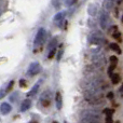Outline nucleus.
Masks as SVG:
<instances>
[{"label": "nucleus", "mask_w": 123, "mask_h": 123, "mask_svg": "<svg viewBox=\"0 0 123 123\" xmlns=\"http://www.w3.org/2000/svg\"><path fill=\"white\" fill-rule=\"evenodd\" d=\"M56 45H57V38H53L50 41L49 45H48V50H52V49H56Z\"/></svg>", "instance_id": "16"}, {"label": "nucleus", "mask_w": 123, "mask_h": 123, "mask_svg": "<svg viewBox=\"0 0 123 123\" xmlns=\"http://www.w3.org/2000/svg\"><path fill=\"white\" fill-rule=\"evenodd\" d=\"M17 96H18V93H17V92L12 93V95L10 96V100L12 103H15V102H16V99H17Z\"/></svg>", "instance_id": "20"}, {"label": "nucleus", "mask_w": 123, "mask_h": 123, "mask_svg": "<svg viewBox=\"0 0 123 123\" xmlns=\"http://www.w3.org/2000/svg\"><path fill=\"white\" fill-rule=\"evenodd\" d=\"M19 86L21 87H26L27 86V81L24 80V79H21V80H19Z\"/></svg>", "instance_id": "24"}, {"label": "nucleus", "mask_w": 123, "mask_h": 123, "mask_svg": "<svg viewBox=\"0 0 123 123\" xmlns=\"http://www.w3.org/2000/svg\"><path fill=\"white\" fill-rule=\"evenodd\" d=\"M65 16H66V12H60V13H57V14L54 16V18H53L54 23H55V24L62 23V22L64 21V18H65Z\"/></svg>", "instance_id": "13"}, {"label": "nucleus", "mask_w": 123, "mask_h": 123, "mask_svg": "<svg viewBox=\"0 0 123 123\" xmlns=\"http://www.w3.org/2000/svg\"><path fill=\"white\" fill-rule=\"evenodd\" d=\"M6 94V89H1V90H0V99H1V98H3Z\"/></svg>", "instance_id": "26"}, {"label": "nucleus", "mask_w": 123, "mask_h": 123, "mask_svg": "<svg viewBox=\"0 0 123 123\" xmlns=\"http://www.w3.org/2000/svg\"><path fill=\"white\" fill-rule=\"evenodd\" d=\"M0 15H1V6H0Z\"/></svg>", "instance_id": "34"}, {"label": "nucleus", "mask_w": 123, "mask_h": 123, "mask_svg": "<svg viewBox=\"0 0 123 123\" xmlns=\"http://www.w3.org/2000/svg\"><path fill=\"white\" fill-rule=\"evenodd\" d=\"M110 78H111V82H112L113 84H118V83L120 82V80H121L120 74H111Z\"/></svg>", "instance_id": "15"}, {"label": "nucleus", "mask_w": 123, "mask_h": 123, "mask_svg": "<svg viewBox=\"0 0 123 123\" xmlns=\"http://www.w3.org/2000/svg\"><path fill=\"white\" fill-rule=\"evenodd\" d=\"M51 100H52V93L50 90L48 91H44L40 96V104L42 105L43 107H47L51 104Z\"/></svg>", "instance_id": "7"}, {"label": "nucleus", "mask_w": 123, "mask_h": 123, "mask_svg": "<svg viewBox=\"0 0 123 123\" xmlns=\"http://www.w3.org/2000/svg\"><path fill=\"white\" fill-rule=\"evenodd\" d=\"M55 52H56V49H52V50H50L49 51V54H48V58H53L54 57V55H55Z\"/></svg>", "instance_id": "22"}, {"label": "nucleus", "mask_w": 123, "mask_h": 123, "mask_svg": "<svg viewBox=\"0 0 123 123\" xmlns=\"http://www.w3.org/2000/svg\"><path fill=\"white\" fill-rule=\"evenodd\" d=\"M107 98H109V99H112V98H113V92H109V93L107 94Z\"/></svg>", "instance_id": "31"}, {"label": "nucleus", "mask_w": 123, "mask_h": 123, "mask_svg": "<svg viewBox=\"0 0 123 123\" xmlns=\"http://www.w3.org/2000/svg\"><path fill=\"white\" fill-rule=\"evenodd\" d=\"M11 109H12V107H11L10 104H8V103H2V104L0 105V112H1L3 116L10 113Z\"/></svg>", "instance_id": "9"}, {"label": "nucleus", "mask_w": 123, "mask_h": 123, "mask_svg": "<svg viewBox=\"0 0 123 123\" xmlns=\"http://www.w3.org/2000/svg\"><path fill=\"white\" fill-rule=\"evenodd\" d=\"M40 71H41L40 64H39L38 62H34V63H31L29 65V67H28L26 74H27L28 77H34V76H36V74H38Z\"/></svg>", "instance_id": "5"}, {"label": "nucleus", "mask_w": 123, "mask_h": 123, "mask_svg": "<svg viewBox=\"0 0 123 123\" xmlns=\"http://www.w3.org/2000/svg\"><path fill=\"white\" fill-rule=\"evenodd\" d=\"M31 107V100L29 99V98H27V99H25L23 103H22L21 105V112H25V111H27L28 109Z\"/></svg>", "instance_id": "10"}, {"label": "nucleus", "mask_w": 123, "mask_h": 123, "mask_svg": "<svg viewBox=\"0 0 123 123\" xmlns=\"http://www.w3.org/2000/svg\"><path fill=\"white\" fill-rule=\"evenodd\" d=\"M30 123H38V122H36V121H31Z\"/></svg>", "instance_id": "33"}, {"label": "nucleus", "mask_w": 123, "mask_h": 123, "mask_svg": "<svg viewBox=\"0 0 123 123\" xmlns=\"http://www.w3.org/2000/svg\"><path fill=\"white\" fill-rule=\"evenodd\" d=\"M55 105H56V109H58V110H61L62 107H63V97H62L60 92H57L55 95Z\"/></svg>", "instance_id": "12"}, {"label": "nucleus", "mask_w": 123, "mask_h": 123, "mask_svg": "<svg viewBox=\"0 0 123 123\" xmlns=\"http://www.w3.org/2000/svg\"><path fill=\"white\" fill-rule=\"evenodd\" d=\"M105 123H112V119H111V116H107Z\"/></svg>", "instance_id": "30"}, {"label": "nucleus", "mask_w": 123, "mask_h": 123, "mask_svg": "<svg viewBox=\"0 0 123 123\" xmlns=\"http://www.w3.org/2000/svg\"><path fill=\"white\" fill-rule=\"evenodd\" d=\"M110 62L112 64H117L118 63V57H117V56H115V55L110 56Z\"/></svg>", "instance_id": "27"}, {"label": "nucleus", "mask_w": 123, "mask_h": 123, "mask_svg": "<svg viewBox=\"0 0 123 123\" xmlns=\"http://www.w3.org/2000/svg\"><path fill=\"white\" fill-rule=\"evenodd\" d=\"M63 52H64L63 45H61V48H60V52H58V54H57V61H60L61 58H62V55H63Z\"/></svg>", "instance_id": "25"}, {"label": "nucleus", "mask_w": 123, "mask_h": 123, "mask_svg": "<svg viewBox=\"0 0 123 123\" xmlns=\"http://www.w3.org/2000/svg\"><path fill=\"white\" fill-rule=\"evenodd\" d=\"M89 42L92 44H97V45H102L103 43H105V38L103 36L102 32H93L91 36L89 37Z\"/></svg>", "instance_id": "4"}, {"label": "nucleus", "mask_w": 123, "mask_h": 123, "mask_svg": "<svg viewBox=\"0 0 123 123\" xmlns=\"http://www.w3.org/2000/svg\"><path fill=\"white\" fill-rule=\"evenodd\" d=\"M112 37H113V38H115L117 41H119V42H121V41H122L121 34H120L119 31H116V32H113V34H112Z\"/></svg>", "instance_id": "18"}, {"label": "nucleus", "mask_w": 123, "mask_h": 123, "mask_svg": "<svg viewBox=\"0 0 123 123\" xmlns=\"http://www.w3.org/2000/svg\"><path fill=\"white\" fill-rule=\"evenodd\" d=\"M40 85H41V80L39 81V82H37L36 84L32 86V89L27 93V96H28V97H34V96L36 95L37 93H38L39 89H40Z\"/></svg>", "instance_id": "8"}, {"label": "nucleus", "mask_w": 123, "mask_h": 123, "mask_svg": "<svg viewBox=\"0 0 123 123\" xmlns=\"http://www.w3.org/2000/svg\"><path fill=\"white\" fill-rule=\"evenodd\" d=\"M87 12H89V14L91 15V16H95V15L97 14V12H98L97 6H96V4H94V3L90 4L89 8H87Z\"/></svg>", "instance_id": "14"}, {"label": "nucleus", "mask_w": 123, "mask_h": 123, "mask_svg": "<svg viewBox=\"0 0 123 123\" xmlns=\"http://www.w3.org/2000/svg\"><path fill=\"white\" fill-rule=\"evenodd\" d=\"M81 123H102L100 113L96 110L85 109L81 112Z\"/></svg>", "instance_id": "1"}, {"label": "nucleus", "mask_w": 123, "mask_h": 123, "mask_svg": "<svg viewBox=\"0 0 123 123\" xmlns=\"http://www.w3.org/2000/svg\"><path fill=\"white\" fill-rule=\"evenodd\" d=\"M110 23V17H109L108 11H104V12L100 13L99 15V25L102 27V29H107Z\"/></svg>", "instance_id": "6"}, {"label": "nucleus", "mask_w": 123, "mask_h": 123, "mask_svg": "<svg viewBox=\"0 0 123 123\" xmlns=\"http://www.w3.org/2000/svg\"><path fill=\"white\" fill-rule=\"evenodd\" d=\"M119 94L122 96V87H120V89H119Z\"/></svg>", "instance_id": "32"}, {"label": "nucleus", "mask_w": 123, "mask_h": 123, "mask_svg": "<svg viewBox=\"0 0 123 123\" xmlns=\"http://www.w3.org/2000/svg\"><path fill=\"white\" fill-rule=\"evenodd\" d=\"M52 123H58L57 121H54V122H52Z\"/></svg>", "instance_id": "35"}, {"label": "nucleus", "mask_w": 123, "mask_h": 123, "mask_svg": "<svg viewBox=\"0 0 123 123\" xmlns=\"http://www.w3.org/2000/svg\"><path fill=\"white\" fill-rule=\"evenodd\" d=\"M13 86H14V81H10V82L8 83V86L6 87V93H8V92H11V90L13 89Z\"/></svg>", "instance_id": "21"}, {"label": "nucleus", "mask_w": 123, "mask_h": 123, "mask_svg": "<svg viewBox=\"0 0 123 123\" xmlns=\"http://www.w3.org/2000/svg\"><path fill=\"white\" fill-rule=\"evenodd\" d=\"M92 62L95 67H103L105 65V54L100 49L92 52Z\"/></svg>", "instance_id": "2"}, {"label": "nucleus", "mask_w": 123, "mask_h": 123, "mask_svg": "<svg viewBox=\"0 0 123 123\" xmlns=\"http://www.w3.org/2000/svg\"><path fill=\"white\" fill-rule=\"evenodd\" d=\"M45 37H47V32H45L44 28H40V29L37 31L36 37H35V41H34V47L35 49H38L41 45L43 44L45 40Z\"/></svg>", "instance_id": "3"}, {"label": "nucleus", "mask_w": 123, "mask_h": 123, "mask_svg": "<svg viewBox=\"0 0 123 123\" xmlns=\"http://www.w3.org/2000/svg\"><path fill=\"white\" fill-rule=\"evenodd\" d=\"M116 65H117V64H111V65L109 66V68H108V74H112V71L116 69Z\"/></svg>", "instance_id": "23"}, {"label": "nucleus", "mask_w": 123, "mask_h": 123, "mask_svg": "<svg viewBox=\"0 0 123 123\" xmlns=\"http://www.w3.org/2000/svg\"><path fill=\"white\" fill-rule=\"evenodd\" d=\"M109 48H110L112 51H116L118 54H121V50H120V47H119V44H117V43H110V44H109Z\"/></svg>", "instance_id": "17"}, {"label": "nucleus", "mask_w": 123, "mask_h": 123, "mask_svg": "<svg viewBox=\"0 0 123 123\" xmlns=\"http://www.w3.org/2000/svg\"><path fill=\"white\" fill-rule=\"evenodd\" d=\"M77 1H78V0H68V1H67V6H72V4H74Z\"/></svg>", "instance_id": "29"}, {"label": "nucleus", "mask_w": 123, "mask_h": 123, "mask_svg": "<svg viewBox=\"0 0 123 123\" xmlns=\"http://www.w3.org/2000/svg\"><path fill=\"white\" fill-rule=\"evenodd\" d=\"M109 31L110 32H116V31H118V26H112V27L110 28V29H109Z\"/></svg>", "instance_id": "28"}, {"label": "nucleus", "mask_w": 123, "mask_h": 123, "mask_svg": "<svg viewBox=\"0 0 123 123\" xmlns=\"http://www.w3.org/2000/svg\"><path fill=\"white\" fill-rule=\"evenodd\" d=\"M116 0H104L103 1V6H104L105 11H110L115 6Z\"/></svg>", "instance_id": "11"}, {"label": "nucleus", "mask_w": 123, "mask_h": 123, "mask_svg": "<svg viewBox=\"0 0 123 123\" xmlns=\"http://www.w3.org/2000/svg\"><path fill=\"white\" fill-rule=\"evenodd\" d=\"M103 112H104L106 116H112L113 113H115V110H113V109H110V108H107V109H104Z\"/></svg>", "instance_id": "19"}]
</instances>
